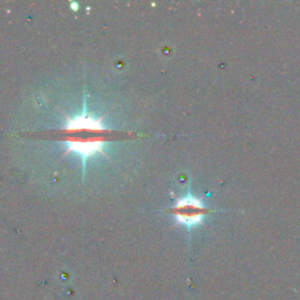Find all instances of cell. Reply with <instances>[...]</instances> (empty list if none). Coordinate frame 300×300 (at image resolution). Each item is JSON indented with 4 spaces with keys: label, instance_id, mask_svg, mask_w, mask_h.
<instances>
[{
    "label": "cell",
    "instance_id": "cell-1",
    "mask_svg": "<svg viewBox=\"0 0 300 300\" xmlns=\"http://www.w3.org/2000/svg\"><path fill=\"white\" fill-rule=\"evenodd\" d=\"M101 126L98 121H94L88 116L77 117L72 121L68 126V133L71 134L70 149L77 151L82 156L92 155L100 150L102 145Z\"/></svg>",
    "mask_w": 300,
    "mask_h": 300
},
{
    "label": "cell",
    "instance_id": "cell-2",
    "mask_svg": "<svg viewBox=\"0 0 300 300\" xmlns=\"http://www.w3.org/2000/svg\"><path fill=\"white\" fill-rule=\"evenodd\" d=\"M208 211V208L203 204L201 199L193 196L183 197L174 206L175 218L187 226H193L201 223Z\"/></svg>",
    "mask_w": 300,
    "mask_h": 300
}]
</instances>
